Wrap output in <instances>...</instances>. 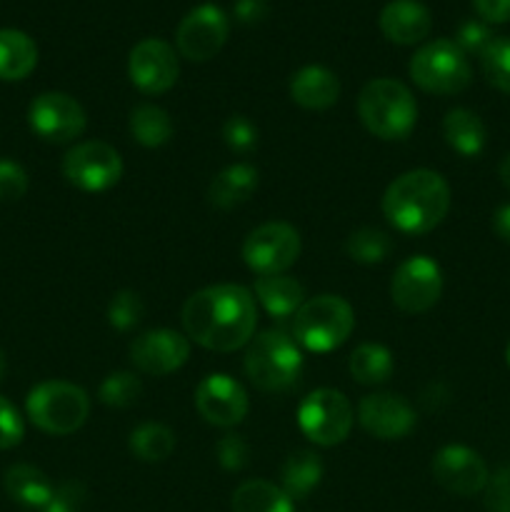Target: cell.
<instances>
[{
    "label": "cell",
    "mask_w": 510,
    "mask_h": 512,
    "mask_svg": "<svg viewBox=\"0 0 510 512\" xmlns=\"http://www.w3.org/2000/svg\"><path fill=\"white\" fill-rule=\"evenodd\" d=\"M258 325L255 298L235 283L210 285L183 305V328L193 343L215 353H233L253 340Z\"/></svg>",
    "instance_id": "1"
},
{
    "label": "cell",
    "mask_w": 510,
    "mask_h": 512,
    "mask_svg": "<svg viewBox=\"0 0 510 512\" xmlns=\"http://www.w3.org/2000/svg\"><path fill=\"white\" fill-rule=\"evenodd\" d=\"M450 210V185L435 170H408L385 188L383 215L405 235H425L438 228Z\"/></svg>",
    "instance_id": "2"
},
{
    "label": "cell",
    "mask_w": 510,
    "mask_h": 512,
    "mask_svg": "<svg viewBox=\"0 0 510 512\" xmlns=\"http://www.w3.org/2000/svg\"><path fill=\"white\" fill-rule=\"evenodd\" d=\"M358 115L365 130L380 140H405L418 120V103L408 85L393 78H375L358 95Z\"/></svg>",
    "instance_id": "3"
},
{
    "label": "cell",
    "mask_w": 510,
    "mask_h": 512,
    "mask_svg": "<svg viewBox=\"0 0 510 512\" xmlns=\"http://www.w3.org/2000/svg\"><path fill=\"white\" fill-rule=\"evenodd\" d=\"M243 370L263 393H285L303 373V355L298 343L283 330H265L248 343Z\"/></svg>",
    "instance_id": "4"
},
{
    "label": "cell",
    "mask_w": 510,
    "mask_h": 512,
    "mask_svg": "<svg viewBox=\"0 0 510 512\" xmlns=\"http://www.w3.org/2000/svg\"><path fill=\"white\" fill-rule=\"evenodd\" d=\"M355 313L340 295H318L305 300L293 320V338L310 353H330L350 338Z\"/></svg>",
    "instance_id": "5"
},
{
    "label": "cell",
    "mask_w": 510,
    "mask_h": 512,
    "mask_svg": "<svg viewBox=\"0 0 510 512\" xmlns=\"http://www.w3.org/2000/svg\"><path fill=\"white\" fill-rule=\"evenodd\" d=\"M30 423L48 435H70L85 425L90 398L83 388L65 380H45L35 385L25 400Z\"/></svg>",
    "instance_id": "6"
},
{
    "label": "cell",
    "mask_w": 510,
    "mask_h": 512,
    "mask_svg": "<svg viewBox=\"0 0 510 512\" xmlns=\"http://www.w3.org/2000/svg\"><path fill=\"white\" fill-rule=\"evenodd\" d=\"M408 73L420 90L433 95L463 93L473 80L468 55L448 38H438L415 50Z\"/></svg>",
    "instance_id": "7"
},
{
    "label": "cell",
    "mask_w": 510,
    "mask_h": 512,
    "mask_svg": "<svg viewBox=\"0 0 510 512\" xmlns=\"http://www.w3.org/2000/svg\"><path fill=\"white\" fill-rule=\"evenodd\" d=\"M353 405L343 393L330 388L313 390L300 403L298 425L308 440L323 448L340 445L353 428Z\"/></svg>",
    "instance_id": "8"
},
{
    "label": "cell",
    "mask_w": 510,
    "mask_h": 512,
    "mask_svg": "<svg viewBox=\"0 0 510 512\" xmlns=\"http://www.w3.org/2000/svg\"><path fill=\"white\" fill-rule=\"evenodd\" d=\"M300 255L298 230L283 220L250 230L243 243V260L255 275H283Z\"/></svg>",
    "instance_id": "9"
},
{
    "label": "cell",
    "mask_w": 510,
    "mask_h": 512,
    "mask_svg": "<svg viewBox=\"0 0 510 512\" xmlns=\"http://www.w3.org/2000/svg\"><path fill=\"white\" fill-rule=\"evenodd\" d=\"M63 175L83 193H103L123 178V158L113 145L88 140L65 153Z\"/></svg>",
    "instance_id": "10"
},
{
    "label": "cell",
    "mask_w": 510,
    "mask_h": 512,
    "mask_svg": "<svg viewBox=\"0 0 510 512\" xmlns=\"http://www.w3.org/2000/svg\"><path fill=\"white\" fill-rule=\"evenodd\" d=\"M443 295L440 265L428 255H413L395 268L390 280V298L403 313L420 315L435 308Z\"/></svg>",
    "instance_id": "11"
},
{
    "label": "cell",
    "mask_w": 510,
    "mask_h": 512,
    "mask_svg": "<svg viewBox=\"0 0 510 512\" xmlns=\"http://www.w3.org/2000/svg\"><path fill=\"white\" fill-rule=\"evenodd\" d=\"M230 33V20L223 8L215 3H203L190 10L175 30L178 53L190 63H205L223 50Z\"/></svg>",
    "instance_id": "12"
},
{
    "label": "cell",
    "mask_w": 510,
    "mask_h": 512,
    "mask_svg": "<svg viewBox=\"0 0 510 512\" xmlns=\"http://www.w3.org/2000/svg\"><path fill=\"white\" fill-rule=\"evenodd\" d=\"M28 123L33 133L45 143H70L80 138L88 125L85 110L68 93H40L28 108Z\"/></svg>",
    "instance_id": "13"
},
{
    "label": "cell",
    "mask_w": 510,
    "mask_h": 512,
    "mask_svg": "<svg viewBox=\"0 0 510 512\" xmlns=\"http://www.w3.org/2000/svg\"><path fill=\"white\" fill-rule=\"evenodd\" d=\"M178 53L160 38H145L130 50L128 78L143 95H163L178 83Z\"/></svg>",
    "instance_id": "14"
},
{
    "label": "cell",
    "mask_w": 510,
    "mask_h": 512,
    "mask_svg": "<svg viewBox=\"0 0 510 512\" xmlns=\"http://www.w3.org/2000/svg\"><path fill=\"white\" fill-rule=\"evenodd\" d=\"M430 468H433L435 483L448 493L460 495V498H473V495L483 493L490 480L485 460L465 445L440 448Z\"/></svg>",
    "instance_id": "15"
},
{
    "label": "cell",
    "mask_w": 510,
    "mask_h": 512,
    "mask_svg": "<svg viewBox=\"0 0 510 512\" xmlns=\"http://www.w3.org/2000/svg\"><path fill=\"white\" fill-rule=\"evenodd\" d=\"M195 408L215 428H235L248 415V393L225 373L208 375L195 388Z\"/></svg>",
    "instance_id": "16"
},
{
    "label": "cell",
    "mask_w": 510,
    "mask_h": 512,
    "mask_svg": "<svg viewBox=\"0 0 510 512\" xmlns=\"http://www.w3.org/2000/svg\"><path fill=\"white\" fill-rule=\"evenodd\" d=\"M190 358V340L188 335H180L175 330L158 328L148 330L140 338L130 343V363L145 375H163L175 373L183 368Z\"/></svg>",
    "instance_id": "17"
},
{
    "label": "cell",
    "mask_w": 510,
    "mask_h": 512,
    "mask_svg": "<svg viewBox=\"0 0 510 512\" xmlns=\"http://www.w3.org/2000/svg\"><path fill=\"white\" fill-rule=\"evenodd\" d=\"M358 420L365 433L378 440H400L413 433L418 415L403 395L373 393L358 405Z\"/></svg>",
    "instance_id": "18"
},
{
    "label": "cell",
    "mask_w": 510,
    "mask_h": 512,
    "mask_svg": "<svg viewBox=\"0 0 510 512\" xmlns=\"http://www.w3.org/2000/svg\"><path fill=\"white\" fill-rule=\"evenodd\" d=\"M380 30L395 45H418L433 28V15L420 0H390L380 10Z\"/></svg>",
    "instance_id": "19"
},
{
    "label": "cell",
    "mask_w": 510,
    "mask_h": 512,
    "mask_svg": "<svg viewBox=\"0 0 510 512\" xmlns=\"http://www.w3.org/2000/svg\"><path fill=\"white\" fill-rule=\"evenodd\" d=\"M290 98L305 110H328L340 98V80L325 65H305L290 78Z\"/></svg>",
    "instance_id": "20"
},
{
    "label": "cell",
    "mask_w": 510,
    "mask_h": 512,
    "mask_svg": "<svg viewBox=\"0 0 510 512\" xmlns=\"http://www.w3.org/2000/svg\"><path fill=\"white\" fill-rule=\"evenodd\" d=\"M258 190V170L248 163H235L220 170L208 188L210 205L220 210H233L243 205Z\"/></svg>",
    "instance_id": "21"
},
{
    "label": "cell",
    "mask_w": 510,
    "mask_h": 512,
    "mask_svg": "<svg viewBox=\"0 0 510 512\" xmlns=\"http://www.w3.org/2000/svg\"><path fill=\"white\" fill-rule=\"evenodd\" d=\"M443 138L463 158H478L488 143V130L478 113L468 108H453L443 118Z\"/></svg>",
    "instance_id": "22"
},
{
    "label": "cell",
    "mask_w": 510,
    "mask_h": 512,
    "mask_svg": "<svg viewBox=\"0 0 510 512\" xmlns=\"http://www.w3.org/2000/svg\"><path fill=\"white\" fill-rule=\"evenodd\" d=\"M255 298L273 318H290L305 303V288L290 275H263L255 280Z\"/></svg>",
    "instance_id": "23"
},
{
    "label": "cell",
    "mask_w": 510,
    "mask_h": 512,
    "mask_svg": "<svg viewBox=\"0 0 510 512\" xmlns=\"http://www.w3.org/2000/svg\"><path fill=\"white\" fill-rule=\"evenodd\" d=\"M38 65V45L23 30L3 28L0 30V80L28 78Z\"/></svg>",
    "instance_id": "24"
},
{
    "label": "cell",
    "mask_w": 510,
    "mask_h": 512,
    "mask_svg": "<svg viewBox=\"0 0 510 512\" xmlns=\"http://www.w3.org/2000/svg\"><path fill=\"white\" fill-rule=\"evenodd\" d=\"M3 488L8 493L10 500H15L18 505H25V508H40L43 510L48 505L50 495H53V485L45 478L43 470H38L35 465H10L5 470Z\"/></svg>",
    "instance_id": "25"
},
{
    "label": "cell",
    "mask_w": 510,
    "mask_h": 512,
    "mask_svg": "<svg viewBox=\"0 0 510 512\" xmlns=\"http://www.w3.org/2000/svg\"><path fill=\"white\" fill-rule=\"evenodd\" d=\"M323 478V463L310 450H298L285 460L280 470V488L290 500H303L313 493Z\"/></svg>",
    "instance_id": "26"
},
{
    "label": "cell",
    "mask_w": 510,
    "mask_h": 512,
    "mask_svg": "<svg viewBox=\"0 0 510 512\" xmlns=\"http://www.w3.org/2000/svg\"><path fill=\"white\" fill-rule=\"evenodd\" d=\"M128 130L143 148H160L173 138V120L160 105L143 103L130 110Z\"/></svg>",
    "instance_id": "27"
},
{
    "label": "cell",
    "mask_w": 510,
    "mask_h": 512,
    "mask_svg": "<svg viewBox=\"0 0 510 512\" xmlns=\"http://www.w3.org/2000/svg\"><path fill=\"white\" fill-rule=\"evenodd\" d=\"M233 512H293V500L280 485L248 480L233 493Z\"/></svg>",
    "instance_id": "28"
},
{
    "label": "cell",
    "mask_w": 510,
    "mask_h": 512,
    "mask_svg": "<svg viewBox=\"0 0 510 512\" xmlns=\"http://www.w3.org/2000/svg\"><path fill=\"white\" fill-rule=\"evenodd\" d=\"M348 370L355 383L380 385L393 375V355L385 345L363 343L350 353Z\"/></svg>",
    "instance_id": "29"
},
{
    "label": "cell",
    "mask_w": 510,
    "mask_h": 512,
    "mask_svg": "<svg viewBox=\"0 0 510 512\" xmlns=\"http://www.w3.org/2000/svg\"><path fill=\"white\" fill-rule=\"evenodd\" d=\"M130 453L143 463H163L175 450V433L168 425L143 423L130 433L128 438Z\"/></svg>",
    "instance_id": "30"
},
{
    "label": "cell",
    "mask_w": 510,
    "mask_h": 512,
    "mask_svg": "<svg viewBox=\"0 0 510 512\" xmlns=\"http://www.w3.org/2000/svg\"><path fill=\"white\" fill-rule=\"evenodd\" d=\"M345 250H348V255L355 263L375 265L388 258L390 250H393V240H390L388 233L378 228H358L355 233H350Z\"/></svg>",
    "instance_id": "31"
},
{
    "label": "cell",
    "mask_w": 510,
    "mask_h": 512,
    "mask_svg": "<svg viewBox=\"0 0 510 512\" xmlns=\"http://www.w3.org/2000/svg\"><path fill=\"white\" fill-rule=\"evenodd\" d=\"M140 395H143V383L133 373H125V370L110 373L98 388L100 403L108 405V408H130V405L138 403Z\"/></svg>",
    "instance_id": "32"
},
{
    "label": "cell",
    "mask_w": 510,
    "mask_h": 512,
    "mask_svg": "<svg viewBox=\"0 0 510 512\" xmlns=\"http://www.w3.org/2000/svg\"><path fill=\"white\" fill-rule=\"evenodd\" d=\"M485 80L500 93H510V38H493L480 55Z\"/></svg>",
    "instance_id": "33"
},
{
    "label": "cell",
    "mask_w": 510,
    "mask_h": 512,
    "mask_svg": "<svg viewBox=\"0 0 510 512\" xmlns=\"http://www.w3.org/2000/svg\"><path fill=\"white\" fill-rule=\"evenodd\" d=\"M143 318L145 305L138 293H133V290H120V293L113 295V300H110L108 305L110 328L120 330V333H128V330L138 328Z\"/></svg>",
    "instance_id": "34"
},
{
    "label": "cell",
    "mask_w": 510,
    "mask_h": 512,
    "mask_svg": "<svg viewBox=\"0 0 510 512\" xmlns=\"http://www.w3.org/2000/svg\"><path fill=\"white\" fill-rule=\"evenodd\" d=\"M223 140L233 153L250 155L258 148V128L245 115H230L223 125Z\"/></svg>",
    "instance_id": "35"
},
{
    "label": "cell",
    "mask_w": 510,
    "mask_h": 512,
    "mask_svg": "<svg viewBox=\"0 0 510 512\" xmlns=\"http://www.w3.org/2000/svg\"><path fill=\"white\" fill-rule=\"evenodd\" d=\"M493 30L483 20H465L455 33V45L463 50L465 55H483V50L493 43Z\"/></svg>",
    "instance_id": "36"
},
{
    "label": "cell",
    "mask_w": 510,
    "mask_h": 512,
    "mask_svg": "<svg viewBox=\"0 0 510 512\" xmlns=\"http://www.w3.org/2000/svg\"><path fill=\"white\" fill-rule=\"evenodd\" d=\"M28 193V173L13 160H0V203H13Z\"/></svg>",
    "instance_id": "37"
},
{
    "label": "cell",
    "mask_w": 510,
    "mask_h": 512,
    "mask_svg": "<svg viewBox=\"0 0 510 512\" xmlns=\"http://www.w3.org/2000/svg\"><path fill=\"white\" fill-rule=\"evenodd\" d=\"M85 503V488L78 480H68V483H60L58 488L50 495L48 505L43 512H80Z\"/></svg>",
    "instance_id": "38"
},
{
    "label": "cell",
    "mask_w": 510,
    "mask_h": 512,
    "mask_svg": "<svg viewBox=\"0 0 510 512\" xmlns=\"http://www.w3.org/2000/svg\"><path fill=\"white\" fill-rule=\"evenodd\" d=\"M23 418L10 400L0 395V450H10L23 440Z\"/></svg>",
    "instance_id": "39"
},
{
    "label": "cell",
    "mask_w": 510,
    "mask_h": 512,
    "mask_svg": "<svg viewBox=\"0 0 510 512\" xmlns=\"http://www.w3.org/2000/svg\"><path fill=\"white\" fill-rule=\"evenodd\" d=\"M215 455H218V463L223 465L230 473H238L248 465V445L240 435H225L215 445Z\"/></svg>",
    "instance_id": "40"
},
{
    "label": "cell",
    "mask_w": 510,
    "mask_h": 512,
    "mask_svg": "<svg viewBox=\"0 0 510 512\" xmlns=\"http://www.w3.org/2000/svg\"><path fill=\"white\" fill-rule=\"evenodd\" d=\"M485 510L488 512H510V468L498 470L485 485Z\"/></svg>",
    "instance_id": "41"
},
{
    "label": "cell",
    "mask_w": 510,
    "mask_h": 512,
    "mask_svg": "<svg viewBox=\"0 0 510 512\" xmlns=\"http://www.w3.org/2000/svg\"><path fill=\"white\" fill-rule=\"evenodd\" d=\"M473 8L480 15V20L488 25L510 20V0H473Z\"/></svg>",
    "instance_id": "42"
},
{
    "label": "cell",
    "mask_w": 510,
    "mask_h": 512,
    "mask_svg": "<svg viewBox=\"0 0 510 512\" xmlns=\"http://www.w3.org/2000/svg\"><path fill=\"white\" fill-rule=\"evenodd\" d=\"M265 13H268L265 0H238L235 3V18L240 23H258V20L265 18Z\"/></svg>",
    "instance_id": "43"
},
{
    "label": "cell",
    "mask_w": 510,
    "mask_h": 512,
    "mask_svg": "<svg viewBox=\"0 0 510 512\" xmlns=\"http://www.w3.org/2000/svg\"><path fill=\"white\" fill-rule=\"evenodd\" d=\"M493 230L503 243L510 245V203L500 205L493 213Z\"/></svg>",
    "instance_id": "44"
},
{
    "label": "cell",
    "mask_w": 510,
    "mask_h": 512,
    "mask_svg": "<svg viewBox=\"0 0 510 512\" xmlns=\"http://www.w3.org/2000/svg\"><path fill=\"white\" fill-rule=\"evenodd\" d=\"M498 175H500V180H503V185L505 188L510 190V153L505 155L503 160H500V168H498Z\"/></svg>",
    "instance_id": "45"
},
{
    "label": "cell",
    "mask_w": 510,
    "mask_h": 512,
    "mask_svg": "<svg viewBox=\"0 0 510 512\" xmlns=\"http://www.w3.org/2000/svg\"><path fill=\"white\" fill-rule=\"evenodd\" d=\"M5 370H8V363H5V353L0 350V383H3V378H5Z\"/></svg>",
    "instance_id": "46"
},
{
    "label": "cell",
    "mask_w": 510,
    "mask_h": 512,
    "mask_svg": "<svg viewBox=\"0 0 510 512\" xmlns=\"http://www.w3.org/2000/svg\"><path fill=\"white\" fill-rule=\"evenodd\" d=\"M505 360H508V365H510V343H508V348H505Z\"/></svg>",
    "instance_id": "47"
}]
</instances>
